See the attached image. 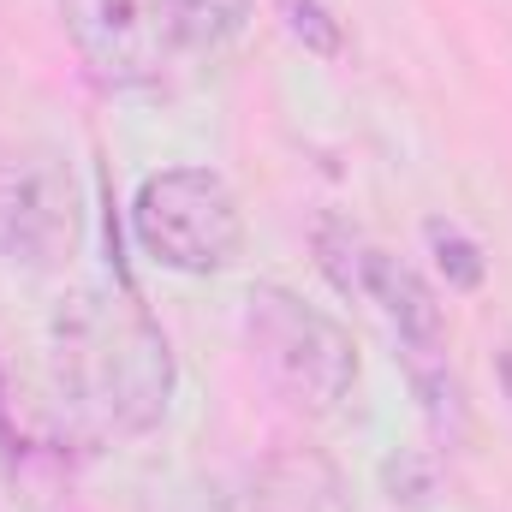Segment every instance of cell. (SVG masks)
<instances>
[{
    "instance_id": "6da1fadb",
    "label": "cell",
    "mask_w": 512,
    "mask_h": 512,
    "mask_svg": "<svg viewBox=\"0 0 512 512\" xmlns=\"http://www.w3.org/2000/svg\"><path fill=\"white\" fill-rule=\"evenodd\" d=\"M54 370L66 399L96 429L143 435L167 411L173 346L143 316V304L114 292H78L54 310Z\"/></svg>"
},
{
    "instance_id": "7a4b0ae2",
    "label": "cell",
    "mask_w": 512,
    "mask_h": 512,
    "mask_svg": "<svg viewBox=\"0 0 512 512\" xmlns=\"http://www.w3.org/2000/svg\"><path fill=\"white\" fill-rule=\"evenodd\" d=\"M256 0H60L78 60L114 84L149 90L173 78L191 54H221Z\"/></svg>"
},
{
    "instance_id": "3957f363",
    "label": "cell",
    "mask_w": 512,
    "mask_h": 512,
    "mask_svg": "<svg viewBox=\"0 0 512 512\" xmlns=\"http://www.w3.org/2000/svg\"><path fill=\"white\" fill-rule=\"evenodd\" d=\"M316 262H322V274L346 298L382 310L393 340H399V358L411 370V387H417V399L429 411V423L441 435L459 429V387H453V370H447V322H441V304H435L429 280L411 262L382 251L370 233L346 227V221H322L316 227Z\"/></svg>"
},
{
    "instance_id": "277c9868",
    "label": "cell",
    "mask_w": 512,
    "mask_h": 512,
    "mask_svg": "<svg viewBox=\"0 0 512 512\" xmlns=\"http://www.w3.org/2000/svg\"><path fill=\"white\" fill-rule=\"evenodd\" d=\"M131 233L173 274H221L245 251V209L215 167H161L131 197Z\"/></svg>"
},
{
    "instance_id": "5b68a950",
    "label": "cell",
    "mask_w": 512,
    "mask_h": 512,
    "mask_svg": "<svg viewBox=\"0 0 512 512\" xmlns=\"http://www.w3.org/2000/svg\"><path fill=\"white\" fill-rule=\"evenodd\" d=\"M245 340H251L256 364L268 370V382L280 387L292 405H304V411H334L358 387L352 334L328 310L304 304L286 286H251V298H245Z\"/></svg>"
},
{
    "instance_id": "8992f818",
    "label": "cell",
    "mask_w": 512,
    "mask_h": 512,
    "mask_svg": "<svg viewBox=\"0 0 512 512\" xmlns=\"http://www.w3.org/2000/svg\"><path fill=\"white\" fill-rule=\"evenodd\" d=\"M78 233V203H72V179L24 149L0 137V256L6 262H54Z\"/></svg>"
},
{
    "instance_id": "52a82bcc",
    "label": "cell",
    "mask_w": 512,
    "mask_h": 512,
    "mask_svg": "<svg viewBox=\"0 0 512 512\" xmlns=\"http://www.w3.org/2000/svg\"><path fill=\"white\" fill-rule=\"evenodd\" d=\"M274 12H280L286 36L304 42L316 60H340V54H346V30H340V18L328 12V0H274Z\"/></svg>"
},
{
    "instance_id": "ba28073f",
    "label": "cell",
    "mask_w": 512,
    "mask_h": 512,
    "mask_svg": "<svg viewBox=\"0 0 512 512\" xmlns=\"http://www.w3.org/2000/svg\"><path fill=\"white\" fill-rule=\"evenodd\" d=\"M423 239H429V251H435V268L447 274V286H483V251L453 227V221H429L423 227Z\"/></svg>"
}]
</instances>
